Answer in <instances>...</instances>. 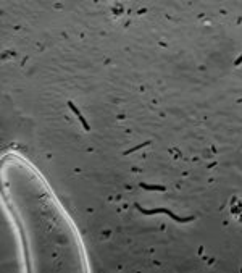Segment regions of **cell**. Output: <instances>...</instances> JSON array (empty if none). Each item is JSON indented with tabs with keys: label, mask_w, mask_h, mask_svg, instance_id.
I'll return each instance as SVG.
<instances>
[{
	"label": "cell",
	"mask_w": 242,
	"mask_h": 273,
	"mask_svg": "<svg viewBox=\"0 0 242 273\" xmlns=\"http://www.w3.org/2000/svg\"><path fill=\"white\" fill-rule=\"evenodd\" d=\"M137 209L141 210L142 213H147V215H152V213H166V215H170L173 220H176V221H189L191 218H179V216H176L173 212H170V210H165V209H155V210H145V209H142V207H139L137 205Z\"/></svg>",
	"instance_id": "1"
},
{
	"label": "cell",
	"mask_w": 242,
	"mask_h": 273,
	"mask_svg": "<svg viewBox=\"0 0 242 273\" xmlns=\"http://www.w3.org/2000/svg\"><path fill=\"white\" fill-rule=\"evenodd\" d=\"M141 186L148 189V191H165V186H150V184H145V183H142Z\"/></svg>",
	"instance_id": "2"
},
{
	"label": "cell",
	"mask_w": 242,
	"mask_h": 273,
	"mask_svg": "<svg viewBox=\"0 0 242 273\" xmlns=\"http://www.w3.org/2000/svg\"><path fill=\"white\" fill-rule=\"evenodd\" d=\"M68 107H70V108L73 110V113H74V115H76V117H79V115H81V112L78 110V107H76V105H74V103H73L71 100L68 102Z\"/></svg>",
	"instance_id": "3"
},
{
	"label": "cell",
	"mask_w": 242,
	"mask_h": 273,
	"mask_svg": "<svg viewBox=\"0 0 242 273\" xmlns=\"http://www.w3.org/2000/svg\"><path fill=\"white\" fill-rule=\"evenodd\" d=\"M148 144H150V142H148V141H147V142H144V144H141V146H137V147H133L131 150H126V154H131V152H134V150H139L141 147H144V146H148Z\"/></svg>",
	"instance_id": "4"
},
{
	"label": "cell",
	"mask_w": 242,
	"mask_h": 273,
	"mask_svg": "<svg viewBox=\"0 0 242 273\" xmlns=\"http://www.w3.org/2000/svg\"><path fill=\"white\" fill-rule=\"evenodd\" d=\"M240 63H242V55H240V57L236 60V65H240Z\"/></svg>",
	"instance_id": "5"
}]
</instances>
